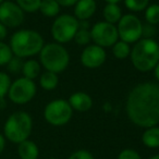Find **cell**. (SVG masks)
<instances>
[{
	"label": "cell",
	"mask_w": 159,
	"mask_h": 159,
	"mask_svg": "<svg viewBox=\"0 0 159 159\" xmlns=\"http://www.w3.org/2000/svg\"><path fill=\"white\" fill-rule=\"evenodd\" d=\"M125 111L132 123L139 128L159 124V83L143 82L129 93Z\"/></svg>",
	"instance_id": "1"
},
{
	"label": "cell",
	"mask_w": 159,
	"mask_h": 159,
	"mask_svg": "<svg viewBox=\"0 0 159 159\" xmlns=\"http://www.w3.org/2000/svg\"><path fill=\"white\" fill-rule=\"evenodd\" d=\"M130 59L139 72H150L159 63V44L154 38H141L131 48Z\"/></svg>",
	"instance_id": "2"
},
{
	"label": "cell",
	"mask_w": 159,
	"mask_h": 159,
	"mask_svg": "<svg viewBox=\"0 0 159 159\" xmlns=\"http://www.w3.org/2000/svg\"><path fill=\"white\" fill-rule=\"evenodd\" d=\"M9 45L13 56L24 59L39 55L45 42L39 32L24 29L12 34Z\"/></svg>",
	"instance_id": "3"
},
{
	"label": "cell",
	"mask_w": 159,
	"mask_h": 159,
	"mask_svg": "<svg viewBox=\"0 0 159 159\" xmlns=\"http://www.w3.org/2000/svg\"><path fill=\"white\" fill-rule=\"evenodd\" d=\"M33 130V119L25 111H16L7 118L3 124V136L13 144L29 139Z\"/></svg>",
	"instance_id": "4"
},
{
	"label": "cell",
	"mask_w": 159,
	"mask_h": 159,
	"mask_svg": "<svg viewBox=\"0 0 159 159\" xmlns=\"http://www.w3.org/2000/svg\"><path fill=\"white\" fill-rule=\"evenodd\" d=\"M39 63L46 71L61 73L70 63V55L66 47L58 43L45 44L39 52Z\"/></svg>",
	"instance_id": "5"
},
{
	"label": "cell",
	"mask_w": 159,
	"mask_h": 159,
	"mask_svg": "<svg viewBox=\"0 0 159 159\" xmlns=\"http://www.w3.org/2000/svg\"><path fill=\"white\" fill-rule=\"evenodd\" d=\"M79 29V20L74 16L61 14L55 19L51 25L50 33L56 43L63 45L74 39Z\"/></svg>",
	"instance_id": "6"
},
{
	"label": "cell",
	"mask_w": 159,
	"mask_h": 159,
	"mask_svg": "<svg viewBox=\"0 0 159 159\" xmlns=\"http://www.w3.org/2000/svg\"><path fill=\"white\" fill-rule=\"evenodd\" d=\"M117 30L119 39L128 44H135L143 37V23L134 13L123 14L118 22Z\"/></svg>",
	"instance_id": "7"
},
{
	"label": "cell",
	"mask_w": 159,
	"mask_h": 159,
	"mask_svg": "<svg viewBox=\"0 0 159 159\" xmlns=\"http://www.w3.org/2000/svg\"><path fill=\"white\" fill-rule=\"evenodd\" d=\"M73 116V109L66 99H55L46 105L44 118L49 124L61 126L66 124Z\"/></svg>",
	"instance_id": "8"
},
{
	"label": "cell",
	"mask_w": 159,
	"mask_h": 159,
	"mask_svg": "<svg viewBox=\"0 0 159 159\" xmlns=\"http://www.w3.org/2000/svg\"><path fill=\"white\" fill-rule=\"evenodd\" d=\"M37 87L34 81L22 76L11 83L8 92L10 102L16 105H25L30 102L36 95Z\"/></svg>",
	"instance_id": "9"
},
{
	"label": "cell",
	"mask_w": 159,
	"mask_h": 159,
	"mask_svg": "<svg viewBox=\"0 0 159 159\" xmlns=\"http://www.w3.org/2000/svg\"><path fill=\"white\" fill-rule=\"evenodd\" d=\"M91 36L94 44L102 48L112 47L119 40L117 25L110 24L106 21H100L94 24L91 29Z\"/></svg>",
	"instance_id": "10"
},
{
	"label": "cell",
	"mask_w": 159,
	"mask_h": 159,
	"mask_svg": "<svg viewBox=\"0 0 159 159\" xmlns=\"http://www.w3.org/2000/svg\"><path fill=\"white\" fill-rule=\"evenodd\" d=\"M25 12L11 0H5L0 5V23L7 29H16L23 24Z\"/></svg>",
	"instance_id": "11"
},
{
	"label": "cell",
	"mask_w": 159,
	"mask_h": 159,
	"mask_svg": "<svg viewBox=\"0 0 159 159\" xmlns=\"http://www.w3.org/2000/svg\"><path fill=\"white\" fill-rule=\"evenodd\" d=\"M107 53L105 48L92 44L86 46L81 53V63L87 69H97L105 63Z\"/></svg>",
	"instance_id": "12"
},
{
	"label": "cell",
	"mask_w": 159,
	"mask_h": 159,
	"mask_svg": "<svg viewBox=\"0 0 159 159\" xmlns=\"http://www.w3.org/2000/svg\"><path fill=\"white\" fill-rule=\"evenodd\" d=\"M97 9L96 0H79L74 5V16L79 21H89Z\"/></svg>",
	"instance_id": "13"
},
{
	"label": "cell",
	"mask_w": 159,
	"mask_h": 159,
	"mask_svg": "<svg viewBox=\"0 0 159 159\" xmlns=\"http://www.w3.org/2000/svg\"><path fill=\"white\" fill-rule=\"evenodd\" d=\"M68 102L73 110H76L79 112H86L93 107V99L89 94L84 92L73 93Z\"/></svg>",
	"instance_id": "14"
},
{
	"label": "cell",
	"mask_w": 159,
	"mask_h": 159,
	"mask_svg": "<svg viewBox=\"0 0 159 159\" xmlns=\"http://www.w3.org/2000/svg\"><path fill=\"white\" fill-rule=\"evenodd\" d=\"M18 155L20 159H37L39 149L35 142L26 139L18 144Z\"/></svg>",
	"instance_id": "15"
},
{
	"label": "cell",
	"mask_w": 159,
	"mask_h": 159,
	"mask_svg": "<svg viewBox=\"0 0 159 159\" xmlns=\"http://www.w3.org/2000/svg\"><path fill=\"white\" fill-rule=\"evenodd\" d=\"M122 16H123V13H122L121 8L118 6V3H107L102 10L104 21L110 23V24H118Z\"/></svg>",
	"instance_id": "16"
},
{
	"label": "cell",
	"mask_w": 159,
	"mask_h": 159,
	"mask_svg": "<svg viewBox=\"0 0 159 159\" xmlns=\"http://www.w3.org/2000/svg\"><path fill=\"white\" fill-rule=\"evenodd\" d=\"M142 142L148 148L159 147V126L147 128L142 135Z\"/></svg>",
	"instance_id": "17"
},
{
	"label": "cell",
	"mask_w": 159,
	"mask_h": 159,
	"mask_svg": "<svg viewBox=\"0 0 159 159\" xmlns=\"http://www.w3.org/2000/svg\"><path fill=\"white\" fill-rule=\"evenodd\" d=\"M40 69H42V66H40V63L37 60L29 59L26 61H24V63H23L22 74L26 79L34 81V80L39 76Z\"/></svg>",
	"instance_id": "18"
},
{
	"label": "cell",
	"mask_w": 159,
	"mask_h": 159,
	"mask_svg": "<svg viewBox=\"0 0 159 159\" xmlns=\"http://www.w3.org/2000/svg\"><path fill=\"white\" fill-rule=\"evenodd\" d=\"M59 77L57 73L45 71L39 76V86L45 91H53L58 86Z\"/></svg>",
	"instance_id": "19"
},
{
	"label": "cell",
	"mask_w": 159,
	"mask_h": 159,
	"mask_svg": "<svg viewBox=\"0 0 159 159\" xmlns=\"http://www.w3.org/2000/svg\"><path fill=\"white\" fill-rule=\"evenodd\" d=\"M60 6L56 0H42L38 11L47 18H56L60 12Z\"/></svg>",
	"instance_id": "20"
},
{
	"label": "cell",
	"mask_w": 159,
	"mask_h": 159,
	"mask_svg": "<svg viewBox=\"0 0 159 159\" xmlns=\"http://www.w3.org/2000/svg\"><path fill=\"white\" fill-rule=\"evenodd\" d=\"M111 48H112V55L117 59L123 60L125 58L130 57V53H131L130 44L123 42V40H118Z\"/></svg>",
	"instance_id": "21"
},
{
	"label": "cell",
	"mask_w": 159,
	"mask_h": 159,
	"mask_svg": "<svg viewBox=\"0 0 159 159\" xmlns=\"http://www.w3.org/2000/svg\"><path fill=\"white\" fill-rule=\"evenodd\" d=\"M146 23L156 26L159 23V3H152L145 10Z\"/></svg>",
	"instance_id": "22"
},
{
	"label": "cell",
	"mask_w": 159,
	"mask_h": 159,
	"mask_svg": "<svg viewBox=\"0 0 159 159\" xmlns=\"http://www.w3.org/2000/svg\"><path fill=\"white\" fill-rule=\"evenodd\" d=\"M42 0H16V3L27 13H34L39 10Z\"/></svg>",
	"instance_id": "23"
},
{
	"label": "cell",
	"mask_w": 159,
	"mask_h": 159,
	"mask_svg": "<svg viewBox=\"0 0 159 159\" xmlns=\"http://www.w3.org/2000/svg\"><path fill=\"white\" fill-rule=\"evenodd\" d=\"M124 5L131 12H142L149 6V0H124Z\"/></svg>",
	"instance_id": "24"
},
{
	"label": "cell",
	"mask_w": 159,
	"mask_h": 159,
	"mask_svg": "<svg viewBox=\"0 0 159 159\" xmlns=\"http://www.w3.org/2000/svg\"><path fill=\"white\" fill-rule=\"evenodd\" d=\"M12 58H13V52L10 45L5 42H0V66H7Z\"/></svg>",
	"instance_id": "25"
},
{
	"label": "cell",
	"mask_w": 159,
	"mask_h": 159,
	"mask_svg": "<svg viewBox=\"0 0 159 159\" xmlns=\"http://www.w3.org/2000/svg\"><path fill=\"white\" fill-rule=\"evenodd\" d=\"M74 40L79 46H89L92 40L91 30L79 29L74 36Z\"/></svg>",
	"instance_id": "26"
},
{
	"label": "cell",
	"mask_w": 159,
	"mask_h": 159,
	"mask_svg": "<svg viewBox=\"0 0 159 159\" xmlns=\"http://www.w3.org/2000/svg\"><path fill=\"white\" fill-rule=\"evenodd\" d=\"M11 83V79H10L8 73L0 72V99L6 98V96L8 95Z\"/></svg>",
	"instance_id": "27"
},
{
	"label": "cell",
	"mask_w": 159,
	"mask_h": 159,
	"mask_svg": "<svg viewBox=\"0 0 159 159\" xmlns=\"http://www.w3.org/2000/svg\"><path fill=\"white\" fill-rule=\"evenodd\" d=\"M23 63H24L23 59H21V58H19V57H16V56H13V58H12V59L10 60L9 63L7 64L8 70H9L11 73H13V74H18V73L22 72Z\"/></svg>",
	"instance_id": "28"
},
{
	"label": "cell",
	"mask_w": 159,
	"mask_h": 159,
	"mask_svg": "<svg viewBox=\"0 0 159 159\" xmlns=\"http://www.w3.org/2000/svg\"><path fill=\"white\" fill-rule=\"evenodd\" d=\"M118 159H142V157L136 150L126 148V149H123L120 152Z\"/></svg>",
	"instance_id": "29"
},
{
	"label": "cell",
	"mask_w": 159,
	"mask_h": 159,
	"mask_svg": "<svg viewBox=\"0 0 159 159\" xmlns=\"http://www.w3.org/2000/svg\"><path fill=\"white\" fill-rule=\"evenodd\" d=\"M69 159H94V156L89 152V150L85 149H80L74 152Z\"/></svg>",
	"instance_id": "30"
},
{
	"label": "cell",
	"mask_w": 159,
	"mask_h": 159,
	"mask_svg": "<svg viewBox=\"0 0 159 159\" xmlns=\"http://www.w3.org/2000/svg\"><path fill=\"white\" fill-rule=\"evenodd\" d=\"M157 34V30L155 25H150L148 23L143 24V37L142 38H152Z\"/></svg>",
	"instance_id": "31"
},
{
	"label": "cell",
	"mask_w": 159,
	"mask_h": 159,
	"mask_svg": "<svg viewBox=\"0 0 159 159\" xmlns=\"http://www.w3.org/2000/svg\"><path fill=\"white\" fill-rule=\"evenodd\" d=\"M59 3L60 7H72L79 0H56Z\"/></svg>",
	"instance_id": "32"
},
{
	"label": "cell",
	"mask_w": 159,
	"mask_h": 159,
	"mask_svg": "<svg viewBox=\"0 0 159 159\" xmlns=\"http://www.w3.org/2000/svg\"><path fill=\"white\" fill-rule=\"evenodd\" d=\"M8 35V29L3 24L0 23V42H3Z\"/></svg>",
	"instance_id": "33"
},
{
	"label": "cell",
	"mask_w": 159,
	"mask_h": 159,
	"mask_svg": "<svg viewBox=\"0 0 159 159\" xmlns=\"http://www.w3.org/2000/svg\"><path fill=\"white\" fill-rule=\"evenodd\" d=\"M6 137L3 136V134L2 133H0V155L2 154V152L5 150V148H6Z\"/></svg>",
	"instance_id": "34"
},
{
	"label": "cell",
	"mask_w": 159,
	"mask_h": 159,
	"mask_svg": "<svg viewBox=\"0 0 159 159\" xmlns=\"http://www.w3.org/2000/svg\"><path fill=\"white\" fill-rule=\"evenodd\" d=\"M154 74H155V77H156V80L158 81L159 83V63L156 66V68L154 69Z\"/></svg>",
	"instance_id": "35"
},
{
	"label": "cell",
	"mask_w": 159,
	"mask_h": 159,
	"mask_svg": "<svg viewBox=\"0 0 159 159\" xmlns=\"http://www.w3.org/2000/svg\"><path fill=\"white\" fill-rule=\"evenodd\" d=\"M6 98H1L0 99V109H5L6 108Z\"/></svg>",
	"instance_id": "36"
},
{
	"label": "cell",
	"mask_w": 159,
	"mask_h": 159,
	"mask_svg": "<svg viewBox=\"0 0 159 159\" xmlns=\"http://www.w3.org/2000/svg\"><path fill=\"white\" fill-rule=\"evenodd\" d=\"M107 3H119L122 0H105Z\"/></svg>",
	"instance_id": "37"
},
{
	"label": "cell",
	"mask_w": 159,
	"mask_h": 159,
	"mask_svg": "<svg viewBox=\"0 0 159 159\" xmlns=\"http://www.w3.org/2000/svg\"><path fill=\"white\" fill-rule=\"evenodd\" d=\"M148 159H159V154L158 155H155V156L150 157V158H148Z\"/></svg>",
	"instance_id": "38"
},
{
	"label": "cell",
	"mask_w": 159,
	"mask_h": 159,
	"mask_svg": "<svg viewBox=\"0 0 159 159\" xmlns=\"http://www.w3.org/2000/svg\"><path fill=\"white\" fill-rule=\"evenodd\" d=\"M3 1H5V0H0V5H1V3H2Z\"/></svg>",
	"instance_id": "39"
},
{
	"label": "cell",
	"mask_w": 159,
	"mask_h": 159,
	"mask_svg": "<svg viewBox=\"0 0 159 159\" xmlns=\"http://www.w3.org/2000/svg\"><path fill=\"white\" fill-rule=\"evenodd\" d=\"M48 159H58V158H53V157H51V158H48Z\"/></svg>",
	"instance_id": "40"
}]
</instances>
